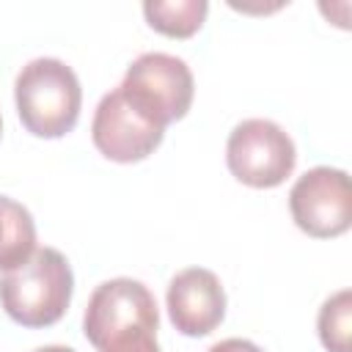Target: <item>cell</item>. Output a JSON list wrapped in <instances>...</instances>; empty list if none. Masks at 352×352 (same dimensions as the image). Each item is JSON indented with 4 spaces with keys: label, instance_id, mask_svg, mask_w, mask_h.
<instances>
[{
    "label": "cell",
    "instance_id": "10",
    "mask_svg": "<svg viewBox=\"0 0 352 352\" xmlns=\"http://www.w3.org/2000/svg\"><path fill=\"white\" fill-rule=\"evenodd\" d=\"M209 14L206 0H146L143 16L151 30L168 38H190L204 28Z\"/></svg>",
    "mask_w": 352,
    "mask_h": 352
},
{
    "label": "cell",
    "instance_id": "2",
    "mask_svg": "<svg viewBox=\"0 0 352 352\" xmlns=\"http://www.w3.org/2000/svg\"><path fill=\"white\" fill-rule=\"evenodd\" d=\"M72 294V264L55 248H36L25 264L0 278V305L8 319L22 327H50L60 322Z\"/></svg>",
    "mask_w": 352,
    "mask_h": 352
},
{
    "label": "cell",
    "instance_id": "13",
    "mask_svg": "<svg viewBox=\"0 0 352 352\" xmlns=\"http://www.w3.org/2000/svg\"><path fill=\"white\" fill-rule=\"evenodd\" d=\"M113 352H162V349L157 344V336H151V338H140V341H135L129 346H121V349H113Z\"/></svg>",
    "mask_w": 352,
    "mask_h": 352
},
{
    "label": "cell",
    "instance_id": "1",
    "mask_svg": "<svg viewBox=\"0 0 352 352\" xmlns=\"http://www.w3.org/2000/svg\"><path fill=\"white\" fill-rule=\"evenodd\" d=\"M14 104L33 138H63L77 126L82 110L80 77L60 58H33L14 80Z\"/></svg>",
    "mask_w": 352,
    "mask_h": 352
},
{
    "label": "cell",
    "instance_id": "9",
    "mask_svg": "<svg viewBox=\"0 0 352 352\" xmlns=\"http://www.w3.org/2000/svg\"><path fill=\"white\" fill-rule=\"evenodd\" d=\"M36 253V220L28 206L0 195V270H16Z\"/></svg>",
    "mask_w": 352,
    "mask_h": 352
},
{
    "label": "cell",
    "instance_id": "4",
    "mask_svg": "<svg viewBox=\"0 0 352 352\" xmlns=\"http://www.w3.org/2000/svg\"><path fill=\"white\" fill-rule=\"evenodd\" d=\"M118 88L135 110H140L148 121L162 129L187 116L195 94L190 66L168 52L138 55L126 66V74Z\"/></svg>",
    "mask_w": 352,
    "mask_h": 352
},
{
    "label": "cell",
    "instance_id": "3",
    "mask_svg": "<svg viewBox=\"0 0 352 352\" xmlns=\"http://www.w3.org/2000/svg\"><path fill=\"white\" fill-rule=\"evenodd\" d=\"M160 330V308L151 289L135 278L99 283L82 314V333L96 352H113Z\"/></svg>",
    "mask_w": 352,
    "mask_h": 352
},
{
    "label": "cell",
    "instance_id": "15",
    "mask_svg": "<svg viewBox=\"0 0 352 352\" xmlns=\"http://www.w3.org/2000/svg\"><path fill=\"white\" fill-rule=\"evenodd\" d=\"M0 132H3V118H0Z\"/></svg>",
    "mask_w": 352,
    "mask_h": 352
},
{
    "label": "cell",
    "instance_id": "8",
    "mask_svg": "<svg viewBox=\"0 0 352 352\" xmlns=\"http://www.w3.org/2000/svg\"><path fill=\"white\" fill-rule=\"evenodd\" d=\"M165 308L170 324L187 336L201 338L214 333L226 319V289L220 278L206 267L179 270L165 294Z\"/></svg>",
    "mask_w": 352,
    "mask_h": 352
},
{
    "label": "cell",
    "instance_id": "14",
    "mask_svg": "<svg viewBox=\"0 0 352 352\" xmlns=\"http://www.w3.org/2000/svg\"><path fill=\"white\" fill-rule=\"evenodd\" d=\"M33 352H77V349L63 346V344H47V346H38V349H33Z\"/></svg>",
    "mask_w": 352,
    "mask_h": 352
},
{
    "label": "cell",
    "instance_id": "11",
    "mask_svg": "<svg viewBox=\"0 0 352 352\" xmlns=\"http://www.w3.org/2000/svg\"><path fill=\"white\" fill-rule=\"evenodd\" d=\"M316 333L327 352H352V292L330 294L316 316Z\"/></svg>",
    "mask_w": 352,
    "mask_h": 352
},
{
    "label": "cell",
    "instance_id": "5",
    "mask_svg": "<svg viewBox=\"0 0 352 352\" xmlns=\"http://www.w3.org/2000/svg\"><path fill=\"white\" fill-rule=\"evenodd\" d=\"M297 162V148L289 132L270 118L239 121L226 140V165L231 176L253 190L283 184Z\"/></svg>",
    "mask_w": 352,
    "mask_h": 352
},
{
    "label": "cell",
    "instance_id": "7",
    "mask_svg": "<svg viewBox=\"0 0 352 352\" xmlns=\"http://www.w3.org/2000/svg\"><path fill=\"white\" fill-rule=\"evenodd\" d=\"M162 138L165 129L135 110L118 85L99 99L91 121V140L110 162H140L160 148Z\"/></svg>",
    "mask_w": 352,
    "mask_h": 352
},
{
    "label": "cell",
    "instance_id": "6",
    "mask_svg": "<svg viewBox=\"0 0 352 352\" xmlns=\"http://www.w3.org/2000/svg\"><path fill=\"white\" fill-rule=\"evenodd\" d=\"M289 212L294 226L314 239H333L352 226L349 173L330 165L305 170L289 190Z\"/></svg>",
    "mask_w": 352,
    "mask_h": 352
},
{
    "label": "cell",
    "instance_id": "12",
    "mask_svg": "<svg viewBox=\"0 0 352 352\" xmlns=\"http://www.w3.org/2000/svg\"><path fill=\"white\" fill-rule=\"evenodd\" d=\"M206 352H264V349L248 338H223V341L212 344Z\"/></svg>",
    "mask_w": 352,
    "mask_h": 352
}]
</instances>
